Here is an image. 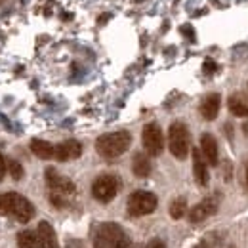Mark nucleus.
<instances>
[{"label": "nucleus", "instance_id": "1", "mask_svg": "<svg viewBox=\"0 0 248 248\" xmlns=\"http://www.w3.org/2000/svg\"><path fill=\"white\" fill-rule=\"evenodd\" d=\"M0 216H12L19 223H27L34 217V206L27 197L16 191L0 193Z\"/></svg>", "mask_w": 248, "mask_h": 248}, {"label": "nucleus", "instance_id": "2", "mask_svg": "<svg viewBox=\"0 0 248 248\" xmlns=\"http://www.w3.org/2000/svg\"><path fill=\"white\" fill-rule=\"evenodd\" d=\"M130 143H132V134L128 130H117V132H109V134L99 136L95 140V151L99 156L113 160V158H119L121 155H124L128 151Z\"/></svg>", "mask_w": 248, "mask_h": 248}, {"label": "nucleus", "instance_id": "3", "mask_svg": "<svg viewBox=\"0 0 248 248\" xmlns=\"http://www.w3.org/2000/svg\"><path fill=\"white\" fill-rule=\"evenodd\" d=\"M93 248H132L130 239L123 227L115 221H105L97 227Z\"/></svg>", "mask_w": 248, "mask_h": 248}, {"label": "nucleus", "instance_id": "4", "mask_svg": "<svg viewBox=\"0 0 248 248\" xmlns=\"http://www.w3.org/2000/svg\"><path fill=\"white\" fill-rule=\"evenodd\" d=\"M168 149L178 160H186L191 151V132L186 123L176 121L168 128Z\"/></svg>", "mask_w": 248, "mask_h": 248}, {"label": "nucleus", "instance_id": "5", "mask_svg": "<svg viewBox=\"0 0 248 248\" xmlns=\"http://www.w3.org/2000/svg\"><path fill=\"white\" fill-rule=\"evenodd\" d=\"M128 214L134 217L140 216H147V214H153L158 206V199H156L155 193L151 191H134L130 197H128Z\"/></svg>", "mask_w": 248, "mask_h": 248}, {"label": "nucleus", "instance_id": "6", "mask_svg": "<svg viewBox=\"0 0 248 248\" xmlns=\"http://www.w3.org/2000/svg\"><path fill=\"white\" fill-rule=\"evenodd\" d=\"M121 189V180L113 174H101L93 180L92 184V195L95 201L99 202H111Z\"/></svg>", "mask_w": 248, "mask_h": 248}, {"label": "nucleus", "instance_id": "7", "mask_svg": "<svg viewBox=\"0 0 248 248\" xmlns=\"http://www.w3.org/2000/svg\"><path fill=\"white\" fill-rule=\"evenodd\" d=\"M141 141H143V147L147 151L149 156H158L164 149V134H162V128L156 123H149L143 126V132H141Z\"/></svg>", "mask_w": 248, "mask_h": 248}, {"label": "nucleus", "instance_id": "8", "mask_svg": "<svg viewBox=\"0 0 248 248\" xmlns=\"http://www.w3.org/2000/svg\"><path fill=\"white\" fill-rule=\"evenodd\" d=\"M217 206H219V199L216 195L214 197H206L202 199L199 204H195L189 212V221L191 223H201L204 219H208L210 216H214L217 212Z\"/></svg>", "mask_w": 248, "mask_h": 248}, {"label": "nucleus", "instance_id": "9", "mask_svg": "<svg viewBox=\"0 0 248 248\" xmlns=\"http://www.w3.org/2000/svg\"><path fill=\"white\" fill-rule=\"evenodd\" d=\"M46 184H48L52 193H58V195H63V197H69V195H73L77 191L75 184L69 178L58 174L54 168H46Z\"/></svg>", "mask_w": 248, "mask_h": 248}, {"label": "nucleus", "instance_id": "10", "mask_svg": "<svg viewBox=\"0 0 248 248\" xmlns=\"http://www.w3.org/2000/svg\"><path fill=\"white\" fill-rule=\"evenodd\" d=\"M82 155V143L77 140H67L60 145H56V153L54 158L60 162H67V160H75Z\"/></svg>", "mask_w": 248, "mask_h": 248}, {"label": "nucleus", "instance_id": "11", "mask_svg": "<svg viewBox=\"0 0 248 248\" xmlns=\"http://www.w3.org/2000/svg\"><path fill=\"white\" fill-rule=\"evenodd\" d=\"M201 153L204 156L206 164L210 166H216L217 160H219V151H217V141L212 134H202L201 136Z\"/></svg>", "mask_w": 248, "mask_h": 248}, {"label": "nucleus", "instance_id": "12", "mask_svg": "<svg viewBox=\"0 0 248 248\" xmlns=\"http://www.w3.org/2000/svg\"><path fill=\"white\" fill-rule=\"evenodd\" d=\"M191 155H193V176H195V182L201 187H206L208 186V164H206L204 156L201 153V149H193Z\"/></svg>", "mask_w": 248, "mask_h": 248}, {"label": "nucleus", "instance_id": "13", "mask_svg": "<svg viewBox=\"0 0 248 248\" xmlns=\"http://www.w3.org/2000/svg\"><path fill=\"white\" fill-rule=\"evenodd\" d=\"M36 248H60L58 247V237L54 227L48 221H40L38 223V231H36Z\"/></svg>", "mask_w": 248, "mask_h": 248}, {"label": "nucleus", "instance_id": "14", "mask_svg": "<svg viewBox=\"0 0 248 248\" xmlns=\"http://www.w3.org/2000/svg\"><path fill=\"white\" fill-rule=\"evenodd\" d=\"M219 107H221V95L219 93H208L202 101H201V115L204 121H214L217 115H219Z\"/></svg>", "mask_w": 248, "mask_h": 248}, {"label": "nucleus", "instance_id": "15", "mask_svg": "<svg viewBox=\"0 0 248 248\" xmlns=\"http://www.w3.org/2000/svg\"><path fill=\"white\" fill-rule=\"evenodd\" d=\"M132 172L136 178H147L151 174V160L145 153H136L132 156Z\"/></svg>", "mask_w": 248, "mask_h": 248}, {"label": "nucleus", "instance_id": "16", "mask_svg": "<svg viewBox=\"0 0 248 248\" xmlns=\"http://www.w3.org/2000/svg\"><path fill=\"white\" fill-rule=\"evenodd\" d=\"M31 151L38 156V158H42V160H50V158H54L56 147H54L50 141H46V140H32Z\"/></svg>", "mask_w": 248, "mask_h": 248}, {"label": "nucleus", "instance_id": "17", "mask_svg": "<svg viewBox=\"0 0 248 248\" xmlns=\"http://www.w3.org/2000/svg\"><path fill=\"white\" fill-rule=\"evenodd\" d=\"M227 107L235 117H248V105L239 95H231L227 101Z\"/></svg>", "mask_w": 248, "mask_h": 248}, {"label": "nucleus", "instance_id": "18", "mask_svg": "<svg viewBox=\"0 0 248 248\" xmlns=\"http://www.w3.org/2000/svg\"><path fill=\"white\" fill-rule=\"evenodd\" d=\"M187 212V201L186 197H176L172 202H170V216L174 219H182Z\"/></svg>", "mask_w": 248, "mask_h": 248}, {"label": "nucleus", "instance_id": "19", "mask_svg": "<svg viewBox=\"0 0 248 248\" xmlns=\"http://www.w3.org/2000/svg\"><path fill=\"white\" fill-rule=\"evenodd\" d=\"M36 233L31 229H25L17 235V247L19 248H36Z\"/></svg>", "mask_w": 248, "mask_h": 248}, {"label": "nucleus", "instance_id": "20", "mask_svg": "<svg viewBox=\"0 0 248 248\" xmlns=\"http://www.w3.org/2000/svg\"><path fill=\"white\" fill-rule=\"evenodd\" d=\"M8 172H10V176H12L16 182H19V180L23 178V166H21V162H17V160H8Z\"/></svg>", "mask_w": 248, "mask_h": 248}, {"label": "nucleus", "instance_id": "21", "mask_svg": "<svg viewBox=\"0 0 248 248\" xmlns=\"http://www.w3.org/2000/svg\"><path fill=\"white\" fill-rule=\"evenodd\" d=\"M145 248H166V243H164L162 239L155 237V239H151V241L147 243V247H145Z\"/></svg>", "mask_w": 248, "mask_h": 248}, {"label": "nucleus", "instance_id": "22", "mask_svg": "<svg viewBox=\"0 0 248 248\" xmlns=\"http://www.w3.org/2000/svg\"><path fill=\"white\" fill-rule=\"evenodd\" d=\"M6 168H8V162H6L4 155L0 153V182H2V180H4V176H6Z\"/></svg>", "mask_w": 248, "mask_h": 248}, {"label": "nucleus", "instance_id": "23", "mask_svg": "<svg viewBox=\"0 0 248 248\" xmlns=\"http://www.w3.org/2000/svg\"><path fill=\"white\" fill-rule=\"evenodd\" d=\"M67 248H84V245H82V241H78V239H69V241H67Z\"/></svg>", "mask_w": 248, "mask_h": 248}, {"label": "nucleus", "instance_id": "24", "mask_svg": "<svg viewBox=\"0 0 248 248\" xmlns=\"http://www.w3.org/2000/svg\"><path fill=\"white\" fill-rule=\"evenodd\" d=\"M247 184H248V166H247Z\"/></svg>", "mask_w": 248, "mask_h": 248}, {"label": "nucleus", "instance_id": "25", "mask_svg": "<svg viewBox=\"0 0 248 248\" xmlns=\"http://www.w3.org/2000/svg\"><path fill=\"white\" fill-rule=\"evenodd\" d=\"M229 248H237V247H229Z\"/></svg>", "mask_w": 248, "mask_h": 248}]
</instances>
